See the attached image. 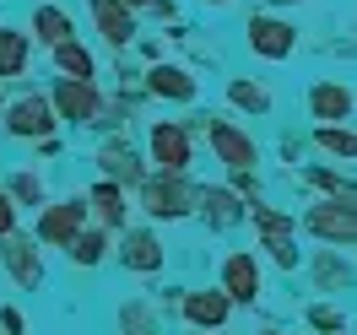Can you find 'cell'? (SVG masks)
<instances>
[{
    "label": "cell",
    "instance_id": "21",
    "mask_svg": "<svg viewBox=\"0 0 357 335\" xmlns=\"http://www.w3.org/2000/svg\"><path fill=\"white\" fill-rule=\"evenodd\" d=\"M54 60H60V70H66L70 81H87V76H92V54H87L82 44H70V38L54 49Z\"/></svg>",
    "mask_w": 357,
    "mask_h": 335
},
{
    "label": "cell",
    "instance_id": "31",
    "mask_svg": "<svg viewBox=\"0 0 357 335\" xmlns=\"http://www.w3.org/2000/svg\"><path fill=\"white\" fill-rule=\"evenodd\" d=\"M11 227H17V205H11V201H6V195H0V238H6Z\"/></svg>",
    "mask_w": 357,
    "mask_h": 335
},
{
    "label": "cell",
    "instance_id": "7",
    "mask_svg": "<svg viewBox=\"0 0 357 335\" xmlns=\"http://www.w3.org/2000/svg\"><path fill=\"white\" fill-rule=\"evenodd\" d=\"M152 157L162 162L168 179H178V173L190 168V135L178 130V125H157L152 130Z\"/></svg>",
    "mask_w": 357,
    "mask_h": 335
},
{
    "label": "cell",
    "instance_id": "18",
    "mask_svg": "<svg viewBox=\"0 0 357 335\" xmlns=\"http://www.w3.org/2000/svg\"><path fill=\"white\" fill-rule=\"evenodd\" d=\"M152 92H162V98H178V103H190V98H195V76H184L178 65H157V70H152Z\"/></svg>",
    "mask_w": 357,
    "mask_h": 335
},
{
    "label": "cell",
    "instance_id": "35",
    "mask_svg": "<svg viewBox=\"0 0 357 335\" xmlns=\"http://www.w3.org/2000/svg\"><path fill=\"white\" fill-rule=\"evenodd\" d=\"M217 6H222V0H217Z\"/></svg>",
    "mask_w": 357,
    "mask_h": 335
},
{
    "label": "cell",
    "instance_id": "17",
    "mask_svg": "<svg viewBox=\"0 0 357 335\" xmlns=\"http://www.w3.org/2000/svg\"><path fill=\"white\" fill-rule=\"evenodd\" d=\"M125 265L130 270H157L162 265V249L152 233H125Z\"/></svg>",
    "mask_w": 357,
    "mask_h": 335
},
{
    "label": "cell",
    "instance_id": "16",
    "mask_svg": "<svg viewBox=\"0 0 357 335\" xmlns=\"http://www.w3.org/2000/svg\"><path fill=\"white\" fill-rule=\"evenodd\" d=\"M201 211L211 227H233L238 217H244V205H238V195H227V189H206L201 195Z\"/></svg>",
    "mask_w": 357,
    "mask_h": 335
},
{
    "label": "cell",
    "instance_id": "25",
    "mask_svg": "<svg viewBox=\"0 0 357 335\" xmlns=\"http://www.w3.org/2000/svg\"><path fill=\"white\" fill-rule=\"evenodd\" d=\"M92 205H98L103 222H125V195H119V184H98V189H92Z\"/></svg>",
    "mask_w": 357,
    "mask_h": 335
},
{
    "label": "cell",
    "instance_id": "8",
    "mask_svg": "<svg viewBox=\"0 0 357 335\" xmlns=\"http://www.w3.org/2000/svg\"><path fill=\"white\" fill-rule=\"evenodd\" d=\"M227 313H233V297H227L222 287L217 292H190V297H184V319L201 325V330H222Z\"/></svg>",
    "mask_w": 357,
    "mask_h": 335
},
{
    "label": "cell",
    "instance_id": "23",
    "mask_svg": "<svg viewBox=\"0 0 357 335\" xmlns=\"http://www.w3.org/2000/svg\"><path fill=\"white\" fill-rule=\"evenodd\" d=\"M249 217H255V227H260L266 238H292V227H298L292 217H282V211H271V205H260V201L249 205Z\"/></svg>",
    "mask_w": 357,
    "mask_h": 335
},
{
    "label": "cell",
    "instance_id": "1",
    "mask_svg": "<svg viewBox=\"0 0 357 335\" xmlns=\"http://www.w3.org/2000/svg\"><path fill=\"white\" fill-rule=\"evenodd\" d=\"M303 227H309L319 244H331V249H341V244H357V205H341V201H319V205H309L303 211Z\"/></svg>",
    "mask_w": 357,
    "mask_h": 335
},
{
    "label": "cell",
    "instance_id": "11",
    "mask_svg": "<svg viewBox=\"0 0 357 335\" xmlns=\"http://www.w3.org/2000/svg\"><path fill=\"white\" fill-rule=\"evenodd\" d=\"M92 17H98V27H103V38L109 44H130V33H135V22H130V11H125V0H92Z\"/></svg>",
    "mask_w": 357,
    "mask_h": 335
},
{
    "label": "cell",
    "instance_id": "2",
    "mask_svg": "<svg viewBox=\"0 0 357 335\" xmlns=\"http://www.w3.org/2000/svg\"><path fill=\"white\" fill-rule=\"evenodd\" d=\"M352 109H357V92L347 81H314L309 87V114L319 125H347Z\"/></svg>",
    "mask_w": 357,
    "mask_h": 335
},
{
    "label": "cell",
    "instance_id": "24",
    "mask_svg": "<svg viewBox=\"0 0 357 335\" xmlns=\"http://www.w3.org/2000/svg\"><path fill=\"white\" fill-rule=\"evenodd\" d=\"M227 98H233L238 109H249V114H266V109H271V92L260 87V81H233V87H227Z\"/></svg>",
    "mask_w": 357,
    "mask_h": 335
},
{
    "label": "cell",
    "instance_id": "33",
    "mask_svg": "<svg viewBox=\"0 0 357 335\" xmlns=\"http://www.w3.org/2000/svg\"><path fill=\"white\" fill-rule=\"evenodd\" d=\"M130 6H157V0H130Z\"/></svg>",
    "mask_w": 357,
    "mask_h": 335
},
{
    "label": "cell",
    "instance_id": "32",
    "mask_svg": "<svg viewBox=\"0 0 357 335\" xmlns=\"http://www.w3.org/2000/svg\"><path fill=\"white\" fill-rule=\"evenodd\" d=\"M0 325H6V335H22V313L6 309V313H0Z\"/></svg>",
    "mask_w": 357,
    "mask_h": 335
},
{
    "label": "cell",
    "instance_id": "3",
    "mask_svg": "<svg viewBox=\"0 0 357 335\" xmlns=\"http://www.w3.org/2000/svg\"><path fill=\"white\" fill-rule=\"evenodd\" d=\"M249 49L266 54V60H287L298 49V27L276 22V17H249Z\"/></svg>",
    "mask_w": 357,
    "mask_h": 335
},
{
    "label": "cell",
    "instance_id": "13",
    "mask_svg": "<svg viewBox=\"0 0 357 335\" xmlns=\"http://www.w3.org/2000/svg\"><path fill=\"white\" fill-rule=\"evenodd\" d=\"M6 265H11V276H17L22 287H38V281H44V260H38V249L22 244V238L6 244Z\"/></svg>",
    "mask_w": 357,
    "mask_h": 335
},
{
    "label": "cell",
    "instance_id": "5",
    "mask_svg": "<svg viewBox=\"0 0 357 335\" xmlns=\"http://www.w3.org/2000/svg\"><path fill=\"white\" fill-rule=\"evenodd\" d=\"M190 201H195V189H190V184H178V179H152V184H141V205H146L152 217H184V211H190Z\"/></svg>",
    "mask_w": 357,
    "mask_h": 335
},
{
    "label": "cell",
    "instance_id": "27",
    "mask_svg": "<svg viewBox=\"0 0 357 335\" xmlns=\"http://www.w3.org/2000/svg\"><path fill=\"white\" fill-rule=\"evenodd\" d=\"M309 325H314V330H325V335H347V313L331 309V303H314V309H309Z\"/></svg>",
    "mask_w": 357,
    "mask_h": 335
},
{
    "label": "cell",
    "instance_id": "30",
    "mask_svg": "<svg viewBox=\"0 0 357 335\" xmlns=\"http://www.w3.org/2000/svg\"><path fill=\"white\" fill-rule=\"evenodd\" d=\"M11 195H17V201H38V179H33V173H17V179H11Z\"/></svg>",
    "mask_w": 357,
    "mask_h": 335
},
{
    "label": "cell",
    "instance_id": "12",
    "mask_svg": "<svg viewBox=\"0 0 357 335\" xmlns=\"http://www.w3.org/2000/svg\"><path fill=\"white\" fill-rule=\"evenodd\" d=\"M54 109L82 125V119H92V114H98V87H92V81H66V87L54 92Z\"/></svg>",
    "mask_w": 357,
    "mask_h": 335
},
{
    "label": "cell",
    "instance_id": "15",
    "mask_svg": "<svg viewBox=\"0 0 357 335\" xmlns=\"http://www.w3.org/2000/svg\"><path fill=\"white\" fill-rule=\"evenodd\" d=\"M314 146L331 152V157H341V162H352L357 157V130L352 125H319V130H314Z\"/></svg>",
    "mask_w": 357,
    "mask_h": 335
},
{
    "label": "cell",
    "instance_id": "19",
    "mask_svg": "<svg viewBox=\"0 0 357 335\" xmlns=\"http://www.w3.org/2000/svg\"><path fill=\"white\" fill-rule=\"evenodd\" d=\"M314 281H319V292L352 287V265H347V260H335V249H325V254L314 260Z\"/></svg>",
    "mask_w": 357,
    "mask_h": 335
},
{
    "label": "cell",
    "instance_id": "20",
    "mask_svg": "<svg viewBox=\"0 0 357 335\" xmlns=\"http://www.w3.org/2000/svg\"><path fill=\"white\" fill-rule=\"evenodd\" d=\"M33 27H38V38H44V44H66V33H70V17L66 11H54V6H38V17H33Z\"/></svg>",
    "mask_w": 357,
    "mask_h": 335
},
{
    "label": "cell",
    "instance_id": "4",
    "mask_svg": "<svg viewBox=\"0 0 357 335\" xmlns=\"http://www.w3.org/2000/svg\"><path fill=\"white\" fill-rule=\"evenodd\" d=\"M206 135H211V152L222 157L227 168H255V162H260L255 141H249L244 130H233L227 119H206Z\"/></svg>",
    "mask_w": 357,
    "mask_h": 335
},
{
    "label": "cell",
    "instance_id": "10",
    "mask_svg": "<svg viewBox=\"0 0 357 335\" xmlns=\"http://www.w3.org/2000/svg\"><path fill=\"white\" fill-rule=\"evenodd\" d=\"M82 233V201H66V205H54L44 222H38V238L44 244H70Z\"/></svg>",
    "mask_w": 357,
    "mask_h": 335
},
{
    "label": "cell",
    "instance_id": "14",
    "mask_svg": "<svg viewBox=\"0 0 357 335\" xmlns=\"http://www.w3.org/2000/svg\"><path fill=\"white\" fill-rule=\"evenodd\" d=\"M98 162H103V173H109V179L141 184V162H135V152H130V146H119V141H109V146L98 152Z\"/></svg>",
    "mask_w": 357,
    "mask_h": 335
},
{
    "label": "cell",
    "instance_id": "6",
    "mask_svg": "<svg viewBox=\"0 0 357 335\" xmlns=\"http://www.w3.org/2000/svg\"><path fill=\"white\" fill-rule=\"evenodd\" d=\"M222 292L233 303H255L260 297V260L255 254H227L222 260Z\"/></svg>",
    "mask_w": 357,
    "mask_h": 335
},
{
    "label": "cell",
    "instance_id": "29",
    "mask_svg": "<svg viewBox=\"0 0 357 335\" xmlns=\"http://www.w3.org/2000/svg\"><path fill=\"white\" fill-rule=\"evenodd\" d=\"M125 330L130 335H157V319L141 309V303H130V309H125Z\"/></svg>",
    "mask_w": 357,
    "mask_h": 335
},
{
    "label": "cell",
    "instance_id": "28",
    "mask_svg": "<svg viewBox=\"0 0 357 335\" xmlns=\"http://www.w3.org/2000/svg\"><path fill=\"white\" fill-rule=\"evenodd\" d=\"M266 254L282 270H298V249H292V238H266Z\"/></svg>",
    "mask_w": 357,
    "mask_h": 335
},
{
    "label": "cell",
    "instance_id": "22",
    "mask_svg": "<svg viewBox=\"0 0 357 335\" xmlns=\"http://www.w3.org/2000/svg\"><path fill=\"white\" fill-rule=\"evenodd\" d=\"M22 65H27V38L0 27V76H17Z\"/></svg>",
    "mask_w": 357,
    "mask_h": 335
},
{
    "label": "cell",
    "instance_id": "34",
    "mask_svg": "<svg viewBox=\"0 0 357 335\" xmlns=\"http://www.w3.org/2000/svg\"><path fill=\"white\" fill-rule=\"evenodd\" d=\"M266 335H276V330H266Z\"/></svg>",
    "mask_w": 357,
    "mask_h": 335
},
{
    "label": "cell",
    "instance_id": "26",
    "mask_svg": "<svg viewBox=\"0 0 357 335\" xmlns=\"http://www.w3.org/2000/svg\"><path fill=\"white\" fill-rule=\"evenodd\" d=\"M70 260L76 265H98L103 260V233H76L70 238Z\"/></svg>",
    "mask_w": 357,
    "mask_h": 335
},
{
    "label": "cell",
    "instance_id": "9",
    "mask_svg": "<svg viewBox=\"0 0 357 335\" xmlns=\"http://www.w3.org/2000/svg\"><path fill=\"white\" fill-rule=\"evenodd\" d=\"M6 125H11L17 135H49L54 130V103H49V98H22Z\"/></svg>",
    "mask_w": 357,
    "mask_h": 335
}]
</instances>
